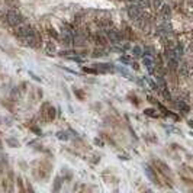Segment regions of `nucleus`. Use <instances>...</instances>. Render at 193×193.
<instances>
[{"label":"nucleus","mask_w":193,"mask_h":193,"mask_svg":"<svg viewBox=\"0 0 193 193\" xmlns=\"http://www.w3.org/2000/svg\"><path fill=\"white\" fill-rule=\"evenodd\" d=\"M105 34L112 44H121V42L123 41V35H122V32L115 29V28H108V29H105Z\"/></svg>","instance_id":"f03ea898"},{"label":"nucleus","mask_w":193,"mask_h":193,"mask_svg":"<svg viewBox=\"0 0 193 193\" xmlns=\"http://www.w3.org/2000/svg\"><path fill=\"white\" fill-rule=\"evenodd\" d=\"M132 54H134L135 57H138V55L142 54V50H141V46H138V45L132 46Z\"/></svg>","instance_id":"f3484780"},{"label":"nucleus","mask_w":193,"mask_h":193,"mask_svg":"<svg viewBox=\"0 0 193 193\" xmlns=\"http://www.w3.org/2000/svg\"><path fill=\"white\" fill-rule=\"evenodd\" d=\"M17 185H19V189L23 192V186H22V179L21 177H17Z\"/></svg>","instance_id":"bb28decb"},{"label":"nucleus","mask_w":193,"mask_h":193,"mask_svg":"<svg viewBox=\"0 0 193 193\" xmlns=\"http://www.w3.org/2000/svg\"><path fill=\"white\" fill-rule=\"evenodd\" d=\"M132 65H134V68H135V70H138V64H137V63H134V64H132Z\"/></svg>","instance_id":"c85d7f7f"},{"label":"nucleus","mask_w":193,"mask_h":193,"mask_svg":"<svg viewBox=\"0 0 193 193\" xmlns=\"http://www.w3.org/2000/svg\"><path fill=\"white\" fill-rule=\"evenodd\" d=\"M185 12L187 13V15H190V16H193V3L192 2H187V3L185 4Z\"/></svg>","instance_id":"ddd939ff"},{"label":"nucleus","mask_w":193,"mask_h":193,"mask_svg":"<svg viewBox=\"0 0 193 193\" xmlns=\"http://www.w3.org/2000/svg\"><path fill=\"white\" fill-rule=\"evenodd\" d=\"M168 12H170L168 6H166V4H164V6H161V13H163L164 16H166V15H168Z\"/></svg>","instance_id":"5701e85b"},{"label":"nucleus","mask_w":193,"mask_h":193,"mask_svg":"<svg viewBox=\"0 0 193 193\" xmlns=\"http://www.w3.org/2000/svg\"><path fill=\"white\" fill-rule=\"evenodd\" d=\"M119 61H121V63H123V64H129L131 63V58H129V57H126V55H123V57H121V58H119Z\"/></svg>","instance_id":"4be33fe9"},{"label":"nucleus","mask_w":193,"mask_h":193,"mask_svg":"<svg viewBox=\"0 0 193 193\" xmlns=\"http://www.w3.org/2000/svg\"><path fill=\"white\" fill-rule=\"evenodd\" d=\"M57 138L61 139V141H67L68 139V135L65 131H60V132H57Z\"/></svg>","instance_id":"4468645a"},{"label":"nucleus","mask_w":193,"mask_h":193,"mask_svg":"<svg viewBox=\"0 0 193 193\" xmlns=\"http://www.w3.org/2000/svg\"><path fill=\"white\" fill-rule=\"evenodd\" d=\"M46 34L50 35L51 38H54V39H58V38H60L58 32H57V31H55L54 28H48V29H46Z\"/></svg>","instance_id":"f8f14e48"},{"label":"nucleus","mask_w":193,"mask_h":193,"mask_svg":"<svg viewBox=\"0 0 193 193\" xmlns=\"http://www.w3.org/2000/svg\"><path fill=\"white\" fill-rule=\"evenodd\" d=\"M177 106H179L181 110H185V112H189V110H190V109H189V106L186 105V103H183V102H179V105H177Z\"/></svg>","instance_id":"6ab92c4d"},{"label":"nucleus","mask_w":193,"mask_h":193,"mask_svg":"<svg viewBox=\"0 0 193 193\" xmlns=\"http://www.w3.org/2000/svg\"><path fill=\"white\" fill-rule=\"evenodd\" d=\"M144 168H145V174H147L148 177H150V180L152 181V183H157V177H155V174H154V171H152V168L150 167V166H147V164H145V166H144Z\"/></svg>","instance_id":"0eeeda50"},{"label":"nucleus","mask_w":193,"mask_h":193,"mask_svg":"<svg viewBox=\"0 0 193 193\" xmlns=\"http://www.w3.org/2000/svg\"><path fill=\"white\" fill-rule=\"evenodd\" d=\"M74 94L79 97L80 100H83V99H84V93L81 92V90H79V89H74Z\"/></svg>","instance_id":"a211bd4d"},{"label":"nucleus","mask_w":193,"mask_h":193,"mask_svg":"<svg viewBox=\"0 0 193 193\" xmlns=\"http://www.w3.org/2000/svg\"><path fill=\"white\" fill-rule=\"evenodd\" d=\"M31 131H34L35 134H38V135H41V129H39L38 126H31Z\"/></svg>","instance_id":"393cba45"},{"label":"nucleus","mask_w":193,"mask_h":193,"mask_svg":"<svg viewBox=\"0 0 193 193\" xmlns=\"http://www.w3.org/2000/svg\"><path fill=\"white\" fill-rule=\"evenodd\" d=\"M60 185H61V179L60 177H57L55 179V185H54V190L57 192V190H60Z\"/></svg>","instance_id":"412c9836"},{"label":"nucleus","mask_w":193,"mask_h":193,"mask_svg":"<svg viewBox=\"0 0 193 193\" xmlns=\"http://www.w3.org/2000/svg\"><path fill=\"white\" fill-rule=\"evenodd\" d=\"M6 144H7L9 147H12V148H19V147H21V142H19L16 138H13V137L6 138Z\"/></svg>","instance_id":"6e6552de"},{"label":"nucleus","mask_w":193,"mask_h":193,"mask_svg":"<svg viewBox=\"0 0 193 193\" xmlns=\"http://www.w3.org/2000/svg\"><path fill=\"white\" fill-rule=\"evenodd\" d=\"M94 68H97V70H99V73H108L109 70H112V68H113V65H112V64L97 63V64H94Z\"/></svg>","instance_id":"423d86ee"},{"label":"nucleus","mask_w":193,"mask_h":193,"mask_svg":"<svg viewBox=\"0 0 193 193\" xmlns=\"http://www.w3.org/2000/svg\"><path fill=\"white\" fill-rule=\"evenodd\" d=\"M144 65H145V67H147L148 70L152 73V65H154V64H152L151 60H150V58H144Z\"/></svg>","instance_id":"2eb2a0df"},{"label":"nucleus","mask_w":193,"mask_h":193,"mask_svg":"<svg viewBox=\"0 0 193 193\" xmlns=\"http://www.w3.org/2000/svg\"><path fill=\"white\" fill-rule=\"evenodd\" d=\"M45 51H46V54L51 55V54H54L55 52V44L54 42H46V46H45Z\"/></svg>","instance_id":"9d476101"},{"label":"nucleus","mask_w":193,"mask_h":193,"mask_svg":"<svg viewBox=\"0 0 193 193\" xmlns=\"http://www.w3.org/2000/svg\"><path fill=\"white\" fill-rule=\"evenodd\" d=\"M29 76H31V77H34V80H36V81H42V80H41V77H38V76H36V74H34V73H32V71H29Z\"/></svg>","instance_id":"a878e982"},{"label":"nucleus","mask_w":193,"mask_h":193,"mask_svg":"<svg viewBox=\"0 0 193 193\" xmlns=\"http://www.w3.org/2000/svg\"><path fill=\"white\" fill-rule=\"evenodd\" d=\"M84 73H89V74H99V70L97 68H90V67H83Z\"/></svg>","instance_id":"dca6fc26"},{"label":"nucleus","mask_w":193,"mask_h":193,"mask_svg":"<svg viewBox=\"0 0 193 193\" xmlns=\"http://www.w3.org/2000/svg\"><path fill=\"white\" fill-rule=\"evenodd\" d=\"M16 34L21 39H23V38H28V36H32V35L35 34V29L29 25H19L17 26Z\"/></svg>","instance_id":"7ed1b4c3"},{"label":"nucleus","mask_w":193,"mask_h":193,"mask_svg":"<svg viewBox=\"0 0 193 193\" xmlns=\"http://www.w3.org/2000/svg\"><path fill=\"white\" fill-rule=\"evenodd\" d=\"M92 55L93 57H102V55H105V54H103V51H100V50H94Z\"/></svg>","instance_id":"b1692460"},{"label":"nucleus","mask_w":193,"mask_h":193,"mask_svg":"<svg viewBox=\"0 0 193 193\" xmlns=\"http://www.w3.org/2000/svg\"><path fill=\"white\" fill-rule=\"evenodd\" d=\"M155 166L161 168V171H163L164 174H170V168H168V166H166L164 163H161V161H155Z\"/></svg>","instance_id":"1a4fd4ad"},{"label":"nucleus","mask_w":193,"mask_h":193,"mask_svg":"<svg viewBox=\"0 0 193 193\" xmlns=\"http://www.w3.org/2000/svg\"><path fill=\"white\" fill-rule=\"evenodd\" d=\"M6 22L12 28H17L19 25H22L23 17H22V15L17 10H7V13H6Z\"/></svg>","instance_id":"f257e3e1"},{"label":"nucleus","mask_w":193,"mask_h":193,"mask_svg":"<svg viewBox=\"0 0 193 193\" xmlns=\"http://www.w3.org/2000/svg\"><path fill=\"white\" fill-rule=\"evenodd\" d=\"M42 113L45 115V121H52L55 118V108H52V106L50 105V103H44V106H42Z\"/></svg>","instance_id":"20e7f679"},{"label":"nucleus","mask_w":193,"mask_h":193,"mask_svg":"<svg viewBox=\"0 0 193 193\" xmlns=\"http://www.w3.org/2000/svg\"><path fill=\"white\" fill-rule=\"evenodd\" d=\"M94 142H96V144H99V145H103V142H102V141H100V139H94Z\"/></svg>","instance_id":"cd10ccee"},{"label":"nucleus","mask_w":193,"mask_h":193,"mask_svg":"<svg viewBox=\"0 0 193 193\" xmlns=\"http://www.w3.org/2000/svg\"><path fill=\"white\" fill-rule=\"evenodd\" d=\"M138 7H141L142 10L144 9L151 7V2H150V0H138Z\"/></svg>","instance_id":"9b49d317"},{"label":"nucleus","mask_w":193,"mask_h":193,"mask_svg":"<svg viewBox=\"0 0 193 193\" xmlns=\"http://www.w3.org/2000/svg\"><path fill=\"white\" fill-rule=\"evenodd\" d=\"M144 113L148 115V116H157V113H155L154 109H145V110H144Z\"/></svg>","instance_id":"aec40b11"},{"label":"nucleus","mask_w":193,"mask_h":193,"mask_svg":"<svg viewBox=\"0 0 193 193\" xmlns=\"http://www.w3.org/2000/svg\"><path fill=\"white\" fill-rule=\"evenodd\" d=\"M94 41H96V44H99L100 46H105L108 42H109V39H108V36H106V34H102V32H97L96 35H94Z\"/></svg>","instance_id":"39448f33"}]
</instances>
